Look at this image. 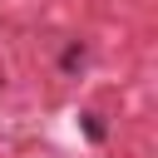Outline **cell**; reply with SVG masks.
I'll list each match as a JSON object with an SVG mask.
<instances>
[]
</instances>
